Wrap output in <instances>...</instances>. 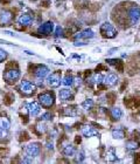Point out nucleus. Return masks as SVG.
<instances>
[{
	"label": "nucleus",
	"mask_w": 140,
	"mask_h": 164,
	"mask_svg": "<svg viewBox=\"0 0 140 164\" xmlns=\"http://www.w3.org/2000/svg\"><path fill=\"white\" fill-rule=\"evenodd\" d=\"M41 111V107L38 102H31L28 104V113L31 116H38Z\"/></svg>",
	"instance_id": "nucleus-14"
},
{
	"label": "nucleus",
	"mask_w": 140,
	"mask_h": 164,
	"mask_svg": "<svg viewBox=\"0 0 140 164\" xmlns=\"http://www.w3.org/2000/svg\"><path fill=\"white\" fill-rule=\"evenodd\" d=\"M128 18L131 20V24L132 25H136L138 24L140 20V8L138 6H132L130 11H128Z\"/></svg>",
	"instance_id": "nucleus-6"
},
{
	"label": "nucleus",
	"mask_w": 140,
	"mask_h": 164,
	"mask_svg": "<svg viewBox=\"0 0 140 164\" xmlns=\"http://www.w3.org/2000/svg\"><path fill=\"white\" fill-rule=\"evenodd\" d=\"M21 76V73L18 68H11L7 69L4 75V79L7 83H14L15 81H18Z\"/></svg>",
	"instance_id": "nucleus-2"
},
{
	"label": "nucleus",
	"mask_w": 140,
	"mask_h": 164,
	"mask_svg": "<svg viewBox=\"0 0 140 164\" xmlns=\"http://www.w3.org/2000/svg\"><path fill=\"white\" fill-rule=\"evenodd\" d=\"M93 81H95V83L96 84H102L103 83V81H104V75L103 74H96L95 77H93Z\"/></svg>",
	"instance_id": "nucleus-25"
},
{
	"label": "nucleus",
	"mask_w": 140,
	"mask_h": 164,
	"mask_svg": "<svg viewBox=\"0 0 140 164\" xmlns=\"http://www.w3.org/2000/svg\"><path fill=\"white\" fill-rule=\"evenodd\" d=\"M58 96H60V100H61V101H68V100L72 96V92L68 88L61 89L60 93H58Z\"/></svg>",
	"instance_id": "nucleus-17"
},
{
	"label": "nucleus",
	"mask_w": 140,
	"mask_h": 164,
	"mask_svg": "<svg viewBox=\"0 0 140 164\" xmlns=\"http://www.w3.org/2000/svg\"><path fill=\"white\" fill-rule=\"evenodd\" d=\"M64 114L67 116H76L78 115V111L76 109V107H68L64 109Z\"/></svg>",
	"instance_id": "nucleus-23"
},
{
	"label": "nucleus",
	"mask_w": 140,
	"mask_h": 164,
	"mask_svg": "<svg viewBox=\"0 0 140 164\" xmlns=\"http://www.w3.org/2000/svg\"><path fill=\"white\" fill-rule=\"evenodd\" d=\"M72 81H74V77L70 75V74H68V75H66L62 79V83L64 84V86H72Z\"/></svg>",
	"instance_id": "nucleus-24"
},
{
	"label": "nucleus",
	"mask_w": 140,
	"mask_h": 164,
	"mask_svg": "<svg viewBox=\"0 0 140 164\" xmlns=\"http://www.w3.org/2000/svg\"><path fill=\"white\" fill-rule=\"evenodd\" d=\"M139 119H140V117H139Z\"/></svg>",
	"instance_id": "nucleus-36"
},
{
	"label": "nucleus",
	"mask_w": 140,
	"mask_h": 164,
	"mask_svg": "<svg viewBox=\"0 0 140 164\" xmlns=\"http://www.w3.org/2000/svg\"><path fill=\"white\" fill-rule=\"evenodd\" d=\"M111 116L113 120H120L122 117V111L120 108H113L111 109Z\"/></svg>",
	"instance_id": "nucleus-20"
},
{
	"label": "nucleus",
	"mask_w": 140,
	"mask_h": 164,
	"mask_svg": "<svg viewBox=\"0 0 140 164\" xmlns=\"http://www.w3.org/2000/svg\"><path fill=\"white\" fill-rule=\"evenodd\" d=\"M19 89L23 95H32L35 92V86L32 83L31 81L23 80L21 81V83L19 86Z\"/></svg>",
	"instance_id": "nucleus-5"
},
{
	"label": "nucleus",
	"mask_w": 140,
	"mask_h": 164,
	"mask_svg": "<svg viewBox=\"0 0 140 164\" xmlns=\"http://www.w3.org/2000/svg\"><path fill=\"white\" fill-rule=\"evenodd\" d=\"M18 21L22 26H29L32 22H33V18H32V15H29V14H22V15L19 17Z\"/></svg>",
	"instance_id": "nucleus-15"
},
{
	"label": "nucleus",
	"mask_w": 140,
	"mask_h": 164,
	"mask_svg": "<svg viewBox=\"0 0 140 164\" xmlns=\"http://www.w3.org/2000/svg\"><path fill=\"white\" fill-rule=\"evenodd\" d=\"M33 161L32 160H28V158H25V160H22V163H32Z\"/></svg>",
	"instance_id": "nucleus-35"
},
{
	"label": "nucleus",
	"mask_w": 140,
	"mask_h": 164,
	"mask_svg": "<svg viewBox=\"0 0 140 164\" xmlns=\"http://www.w3.org/2000/svg\"><path fill=\"white\" fill-rule=\"evenodd\" d=\"M112 137L116 138V140H122L125 137V134H124L122 129H114L112 131Z\"/></svg>",
	"instance_id": "nucleus-22"
},
{
	"label": "nucleus",
	"mask_w": 140,
	"mask_h": 164,
	"mask_svg": "<svg viewBox=\"0 0 140 164\" xmlns=\"http://www.w3.org/2000/svg\"><path fill=\"white\" fill-rule=\"evenodd\" d=\"M7 56H8L7 52H6V50H4V49L0 48V62H4L5 60L7 59Z\"/></svg>",
	"instance_id": "nucleus-29"
},
{
	"label": "nucleus",
	"mask_w": 140,
	"mask_h": 164,
	"mask_svg": "<svg viewBox=\"0 0 140 164\" xmlns=\"http://www.w3.org/2000/svg\"><path fill=\"white\" fill-rule=\"evenodd\" d=\"M41 120H42V121L52 120V114H50V113H46V114H43V115L41 116Z\"/></svg>",
	"instance_id": "nucleus-31"
},
{
	"label": "nucleus",
	"mask_w": 140,
	"mask_h": 164,
	"mask_svg": "<svg viewBox=\"0 0 140 164\" xmlns=\"http://www.w3.org/2000/svg\"><path fill=\"white\" fill-rule=\"evenodd\" d=\"M40 144L39 143H31V144H28L26 148V154L28 155V157H32V158H34V157H38L40 154Z\"/></svg>",
	"instance_id": "nucleus-8"
},
{
	"label": "nucleus",
	"mask_w": 140,
	"mask_h": 164,
	"mask_svg": "<svg viewBox=\"0 0 140 164\" xmlns=\"http://www.w3.org/2000/svg\"><path fill=\"white\" fill-rule=\"evenodd\" d=\"M11 20H12V13H11V12H8V11L0 12V24L6 25V24H8Z\"/></svg>",
	"instance_id": "nucleus-16"
},
{
	"label": "nucleus",
	"mask_w": 140,
	"mask_h": 164,
	"mask_svg": "<svg viewBox=\"0 0 140 164\" xmlns=\"http://www.w3.org/2000/svg\"><path fill=\"white\" fill-rule=\"evenodd\" d=\"M81 133L84 137H93V136H98V130L91 127V125H83L81 129Z\"/></svg>",
	"instance_id": "nucleus-10"
},
{
	"label": "nucleus",
	"mask_w": 140,
	"mask_h": 164,
	"mask_svg": "<svg viewBox=\"0 0 140 164\" xmlns=\"http://www.w3.org/2000/svg\"><path fill=\"white\" fill-rule=\"evenodd\" d=\"M95 102H93V100L92 98H87L85 101L82 102V108H83L84 110H90L92 107H93Z\"/></svg>",
	"instance_id": "nucleus-21"
},
{
	"label": "nucleus",
	"mask_w": 140,
	"mask_h": 164,
	"mask_svg": "<svg viewBox=\"0 0 140 164\" xmlns=\"http://www.w3.org/2000/svg\"><path fill=\"white\" fill-rule=\"evenodd\" d=\"M106 62L108 63H110V65H116L117 66V63H118V60H116V59H112V60H106Z\"/></svg>",
	"instance_id": "nucleus-34"
},
{
	"label": "nucleus",
	"mask_w": 140,
	"mask_h": 164,
	"mask_svg": "<svg viewBox=\"0 0 140 164\" xmlns=\"http://www.w3.org/2000/svg\"><path fill=\"white\" fill-rule=\"evenodd\" d=\"M52 31H54V24L52 21L44 22L38 28V32L40 34H44V35H49Z\"/></svg>",
	"instance_id": "nucleus-9"
},
{
	"label": "nucleus",
	"mask_w": 140,
	"mask_h": 164,
	"mask_svg": "<svg viewBox=\"0 0 140 164\" xmlns=\"http://www.w3.org/2000/svg\"><path fill=\"white\" fill-rule=\"evenodd\" d=\"M138 146H139V144L137 142H134V141H128V142L126 143V148L130 149V150H136Z\"/></svg>",
	"instance_id": "nucleus-26"
},
{
	"label": "nucleus",
	"mask_w": 140,
	"mask_h": 164,
	"mask_svg": "<svg viewBox=\"0 0 140 164\" xmlns=\"http://www.w3.org/2000/svg\"><path fill=\"white\" fill-rule=\"evenodd\" d=\"M106 158H108V161H110V162H114V161L117 160V154H116V149H114V148L111 146V148L108 149Z\"/></svg>",
	"instance_id": "nucleus-19"
},
{
	"label": "nucleus",
	"mask_w": 140,
	"mask_h": 164,
	"mask_svg": "<svg viewBox=\"0 0 140 164\" xmlns=\"http://www.w3.org/2000/svg\"><path fill=\"white\" fill-rule=\"evenodd\" d=\"M9 127H11V123L8 119L0 116V138H6L8 136Z\"/></svg>",
	"instance_id": "nucleus-4"
},
{
	"label": "nucleus",
	"mask_w": 140,
	"mask_h": 164,
	"mask_svg": "<svg viewBox=\"0 0 140 164\" xmlns=\"http://www.w3.org/2000/svg\"><path fill=\"white\" fill-rule=\"evenodd\" d=\"M95 36V33L92 31L91 28H87V29H83L79 33H77L75 35V39L76 40H84V39H91Z\"/></svg>",
	"instance_id": "nucleus-11"
},
{
	"label": "nucleus",
	"mask_w": 140,
	"mask_h": 164,
	"mask_svg": "<svg viewBox=\"0 0 140 164\" xmlns=\"http://www.w3.org/2000/svg\"><path fill=\"white\" fill-rule=\"evenodd\" d=\"M47 83H48L52 88H57V87H60V84L62 83L61 74H60V73H52V75L48 76Z\"/></svg>",
	"instance_id": "nucleus-7"
},
{
	"label": "nucleus",
	"mask_w": 140,
	"mask_h": 164,
	"mask_svg": "<svg viewBox=\"0 0 140 164\" xmlns=\"http://www.w3.org/2000/svg\"><path fill=\"white\" fill-rule=\"evenodd\" d=\"M117 81H118V76H117V74L110 73V74H108L106 76H104L103 83H104L106 87H112V86H114V84L117 83Z\"/></svg>",
	"instance_id": "nucleus-13"
},
{
	"label": "nucleus",
	"mask_w": 140,
	"mask_h": 164,
	"mask_svg": "<svg viewBox=\"0 0 140 164\" xmlns=\"http://www.w3.org/2000/svg\"><path fill=\"white\" fill-rule=\"evenodd\" d=\"M74 45L76 46V47H78V46H85V45H87V42H85V41H83V40H76Z\"/></svg>",
	"instance_id": "nucleus-33"
},
{
	"label": "nucleus",
	"mask_w": 140,
	"mask_h": 164,
	"mask_svg": "<svg viewBox=\"0 0 140 164\" xmlns=\"http://www.w3.org/2000/svg\"><path fill=\"white\" fill-rule=\"evenodd\" d=\"M49 68L47 66H43V65H40L35 68L34 71V75L39 79H44L47 75H49Z\"/></svg>",
	"instance_id": "nucleus-12"
},
{
	"label": "nucleus",
	"mask_w": 140,
	"mask_h": 164,
	"mask_svg": "<svg viewBox=\"0 0 140 164\" xmlns=\"http://www.w3.org/2000/svg\"><path fill=\"white\" fill-rule=\"evenodd\" d=\"M55 35H56L57 38H60V36H63V29H62L60 26L56 27V31H55Z\"/></svg>",
	"instance_id": "nucleus-32"
},
{
	"label": "nucleus",
	"mask_w": 140,
	"mask_h": 164,
	"mask_svg": "<svg viewBox=\"0 0 140 164\" xmlns=\"http://www.w3.org/2000/svg\"><path fill=\"white\" fill-rule=\"evenodd\" d=\"M63 155L64 156H68V157H70V156H74L75 154H76V149H75L74 145H71V144H68V145L64 146V149H63Z\"/></svg>",
	"instance_id": "nucleus-18"
},
{
	"label": "nucleus",
	"mask_w": 140,
	"mask_h": 164,
	"mask_svg": "<svg viewBox=\"0 0 140 164\" xmlns=\"http://www.w3.org/2000/svg\"><path fill=\"white\" fill-rule=\"evenodd\" d=\"M84 158H85V156H84L83 151H78V152H77V156H76V162H77V163H82L84 161Z\"/></svg>",
	"instance_id": "nucleus-28"
},
{
	"label": "nucleus",
	"mask_w": 140,
	"mask_h": 164,
	"mask_svg": "<svg viewBox=\"0 0 140 164\" xmlns=\"http://www.w3.org/2000/svg\"><path fill=\"white\" fill-rule=\"evenodd\" d=\"M72 84H74L75 87H78V86H81V84H82V79H81L79 76H76V77H74Z\"/></svg>",
	"instance_id": "nucleus-30"
},
{
	"label": "nucleus",
	"mask_w": 140,
	"mask_h": 164,
	"mask_svg": "<svg viewBox=\"0 0 140 164\" xmlns=\"http://www.w3.org/2000/svg\"><path fill=\"white\" fill-rule=\"evenodd\" d=\"M36 129H38V131H39L40 134H43L47 131V127H46V124L42 123V122H40V123L36 125Z\"/></svg>",
	"instance_id": "nucleus-27"
},
{
	"label": "nucleus",
	"mask_w": 140,
	"mask_h": 164,
	"mask_svg": "<svg viewBox=\"0 0 140 164\" xmlns=\"http://www.w3.org/2000/svg\"><path fill=\"white\" fill-rule=\"evenodd\" d=\"M101 34L104 38H108V39H113L117 36V31L113 27V25H111L110 22H104L101 26Z\"/></svg>",
	"instance_id": "nucleus-1"
},
{
	"label": "nucleus",
	"mask_w": 140,
	"mask_h": 164,
	"mask_svg": "<svg viewBox=\"0 0 140 164\" xmlns=\"http://www.w3.org/2000/svg\"><path fill=\"white\" fill-rule=\"evenodd\" d=\"M54 101H55V98L52 93H42L39 95V103L46 108L52 107L54 104Z\"/></svg>",
	"instance_id": "nucleus-3"
}]
</instances>
